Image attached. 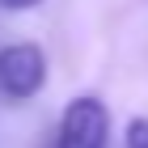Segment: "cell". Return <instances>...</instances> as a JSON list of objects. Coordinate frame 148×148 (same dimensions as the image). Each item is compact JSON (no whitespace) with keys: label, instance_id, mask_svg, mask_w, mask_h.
<instances>
[{"label":"cell","instance_id":"cell-1","mask_svg":"<svg viewBox=\"0 0 148 148\" xmlns=\"http://www.w3.org/2000/svg\"><path fill=\"white\" fill-rule=\"evenodd\" d=\"M47 85V55L34 42L0 47V93L9 102H25Z\"/></svg>","mask_w":148,"mask_h":148},{"label":"cell","instance_id":"cell-2","mask_svg":"<svg viewBox=\"0 0 148 148\" xmlns=\"http://www.w3.org/2000/svg\"><path fill=\"white\" fill-rule=\"evenodd\" d=\"M110 136V114L97 97H76L59 119V140L55 148H106Z\"/></svg>","mask_w":148,"mask_h":148},{"label":"cell","instance_id":"cell-3","mask_svg":"<svg viewBox=\"0 0 148 148\" xmlns=\"http://www.w3.org/2000/svg\"><path fill=\"white\" fill-rule=\"evenodd\" d=\"M127 148H148V119H131L127 123Z\"/></svg>","mask_w":148,"mask_h":148},{"label":"cell","instance_id":"cell-4","mask_svg":"<svg viewBox=\"0 0 148 148\" xmlns=\"http://www.w3.org/2000/svg\"><path fill=\"white\" fill-rule=\"evenodd\" d=\"M0 4H4V9H13V13H21V9H34L38 0H0Z\"/></svg>","mask_w":148,"mask_h":148}]
</instances>
